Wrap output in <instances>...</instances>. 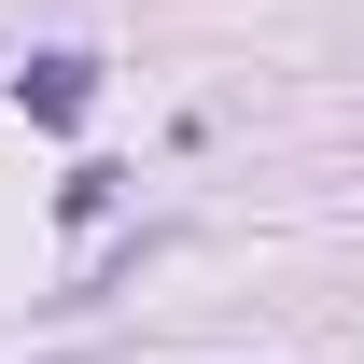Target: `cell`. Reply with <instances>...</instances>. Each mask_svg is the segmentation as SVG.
<instances>
[{
  "mask_svg": "<svg viewBox=\"0 0 364 364\" xmlns=\"http://www.w3.org/2000/svg\"><path fill=\"white\" fill-rule=\"evenodd\" d=\"M14 98H28L43 127H70V112L98 98V56H28V70H14Z\"/></svg>",
  "mask_w": 364,
  "mask_h": 364,
  "instance_id": "obj_1",
  "label": "cell"
}]
</instances>
